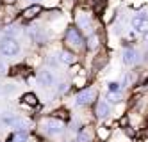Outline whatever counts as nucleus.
Listing matches in <instances>:
<instances>
[{
  "instance_id": "nucleus-1",
  "label": "nucleus",
  "mask_w": 148,
  "mask_h": 142,
  "mask_svg": "<svg viewBox=\"0 0 148 142\" xmlns=\"http://www.w3.org/2000/svg\"><path fill=\"white\" fill-rule=\"evenodd\" d=\"M64 43H66V46L68 50H84L86 48V39H84L82 36V32L75 27V25H71L66 29L64 32Z\"/></svg>"
},
{
  "instance_id": "nucleus-2",
  "label": "nucleus",
  "mask_w": 148,
  "mask_h": 142,
  "mask_svg": "<svg viewBox=\"0 0 148 142\" xmlns=\"http://www.w3.org/2000/svg\"><path fill=\"white\" fill-rule=\"evenodd\" d=\"M41 130L47 133V135H52V137H56V135H61L62 132H64V121H61V119L57 117H47L41 121Z\"/></svg>"
},
{
  "instance_id": "nucleus-3",
  "label": "nucleus",
  "mask_w": 148,
  "mask_h": 142,
  "mask_svg": "<svg viewBox=\"0 0 148 142\" xmlns=\"http://www.w3.org/2000/svg\"><path fill=\"white\" fill-rule=\"evenodd\" d=\"M130 27L136 34L139 36H146L148 34V11H139L136 13L130 20Z\"/></svg>"
},
{
  "instance_id": "nucleus-4",
  "label": "nucleus",
  "mask_w": 148,
  "mask_h": 142,
  "mask_svg": "<svg viewBox=\"0 0 148 142\" xmlns=\"http://www.w3.org/2000/svg\"><path fill=\"white\" fill-rule=\"evenodd\" d=\"M18 52H20V43L16 41V37L4 36L0 39V53L4 57H14L18 55Z\"/></svg>"
},
{
  "instance_id": "nucleus-5",
  "label": "nucleus",
  "mask_w": 148,
  "mask_h": 142,
  "mask_svg": "<svg viewBox=\"0 0 148 142\" xmlns=\"http://www.w3.org/2000/svg\"><path fill=\"white\" fill-rule=\"evenodd\" d=\"M97 96H98V92H97V89H95V87H84V89H80V91L77 92L75 103H77L79 107H88V105L95 103Z\"/></svg>"
},
{
  "instance_id": "nucleus-6",
  "label": "nucleus",
  "mask_w": 148,
  "mask_h": 142,
  "mask_svg": "<svg viewBox=\"0 0 148 142\" xmlns=\"http://www.w3.org/2000/svg\"><path fill=\"white\" fill-rule=\"evenodd\" d=\"M75 27L79 30H86V32H91L93 30V18L89 13H86V11H79V13L75 14ZM93 34V32H91Z\"/></svg>"
},
{
  "instance_id": "nucleus-7",
  "label": "nucleus",
  "mask_w": 148,
  "mask_h": 142,
  "mask_svg": "<svg viewBox=\"0 0 148 142\" xmlns=\"http://www.w3.org/2000/svg\"><path fill=\"white\" fill-rule=\"evenodd\" d=\"M121 62L125 66H134V64L139 62V52L134 46H125L121 52Z\"/></svg>"
},
{
  "instance_id": "nucleus-8",
  "label": "nucleus",
  "mask_w": 148,
  "mask_h": 142,
  "mask_svg": "<svg viewBox=\"0 0 148 142\" xmlns=\"http://www.w3.org/2000/svg\"><path fill=\"white\" fill-rule=\"evenodd\" d=\"M95 116L98 119H105L111 116V103L107 100H98L95 105Z\"/></svg>"
},
{
  "instance_id": "nucleus-9",
  "label": "nucleus",
  "mask_w": 148,
  "mask_h": 142,
  "mask_svg": "<svg viewBox=\"0 0 148 142\" xmlns=\"http://www.w3.org/2000/svg\"><path fill=\"white\" fill-rule=\"evenodd\" d=\"M36 78H38V82L43 85V87H52V85H56V76L52 75V71H48V69L39 71Z\"/></svg>"
},
{
  "instance_id": "nucleus-10",
  "label": "nucleus",
  "mask_w": 148,
  "mask_h": 142,
  "mask_svg": "<svg viewBox=\"0 0 148 142\" xmlns=\"http://www.w3.org/2000/svg\"><path fill=\"white\" fill-rule=\"evenodd\" d=\"M41 13H43V7H41L39 4H32V5H29L27 9H23L22 18H23V20H34V18H38Z\"/></svg>"
},
{
  "instance_id": "nucleus-11",
  "label": "nucleus",
  "mask_w": 148,
  "mask_h": 142,
  "mask_svg": "<svg viewBox=\"0 0 148 142\" xmlns=\"http://www.w3.org/2000/svg\"><path fill=\"white\" fill-rule=\"evenodd\" d=\"M59 62L68 64V66H73V64H77V55H75V53H73L71 50L64 48V50H61V52H59Z\"/></svg>"
},
{
  "instance_id": "nucleus-12",
  "label": "nucleus",
  "mask_w": 148,
  "mask_h": 142,
  "mask_svg": "<svg viewBox=\"0 0 148 142\" xmlns=\"http://www.w3.org/2000/svg\"><path fill=\"white\" fill-rule=\"evenodd\" d=\"M29 34H30V37H32V41L38 43V45H43V43H47V34H45V30H43V29L32 27V29L29 30Z\"/></svg>"
},
{
  "instance_id": "nucleus-13",
  "label": "nucleus",
  "mask_w": 148,
  "mask_h": 142,
  "mask_svg": "<svg viewBox=\"0 0 148 142\" xmlns=\"http://www.w3.org/2000/svg\"><path fill=\"white\" fill-rule=\"evenodd\" d=\"M22 105L23 107H30V108H36L39 105V100H38V96L34 92H25L22 96Z\"/></svg>"
},
{
  "instance_id": "nucleus-14",
  "label": "nucleus",
  "mask_w": 148,
  "mask_h": 142,
  "mask_svg": "<svg viewBox=\"0 0 148 142\" xmlns=\"http://www.w3.org/2000/svg\"><path fill=\"white\" fill-rule=\"evenodd\" d=\"M77 142H93V132L91 128L84 126L79 130V135H77Z\"/></svg>"
},
{
  "instance_id": "nucleus-15",
  "label": "nucleus",
  "mask_w": 148,
  "mask_h": 142,
  "mask_svg": "<svg viewBox=\"0 0 148 142\" xmlns=\"http://www.w3.org/2000/svg\"><path fill=\"white\" fill-rule=\"evenodd\" d=\"M98 46H100V36L93 32V34H89V37H88V41H86V48L93 52V50H97Z\"/></svg>"
},
{
  "instance_id": "nucleus-16",
  "label": "nucleus",
  "mask_w": 148,
  "mask_h": 142,
  "mask_svg": "<svg viewBox=\"0 0 148 142\" xmlns=\"http://www.w3.org/2000/svg\"><path fill=\"white\" fill-rule=\"evenodd\" d=\"M97 137H98L102 142L109 140V137H111V128H107V126H98V128H97Z\"/></svg>"
},
{
  "instance_id": "nucleus-17",
  "label": "nucleus",
  "mask_w": 148,
  "mask_h": 142,
  "mask_svg": "<svg viewBox=\"0 0 148 142\" xmlns=\"http://www.w3.org/2000/svg\"><path fill=\"white\" fill-rule=\"evenodd\" d=\"M29 139V132H23V130H16L11 137V142H27Z\"/></svg>"
},
{
  "instance_id": "nucleus-18",
  "label": "nucleus",
  "mask_w": 148,
  "mask_h": 142,
  "mask_svg": "<svg viewBox=\"0 0 148 142\" xmlns=\"http://www.w3.org/2000/svg\"><path fill=\"white\" fill-rule=\"evenodd\" d=\"M121 84L120 82H114V80H111V82H107V91H109V94H116V92H121Z\"/></svg>"
},
{
  "instance_id": "nucleus-19",
  "label": "nucleus",
  "mask_w": 148,
  "mask_h": 142,
  "mask_svg": "<svg viewBox=\"0 0 148 142\" xmlns=\"http://www.w3.org/2000/svg\"><path fill=\"white\" fill-rule=\"evenodd\" d=\"M68 89H70V85H68V84H64V82L57 85V92H59V94H64V92H68Z\"/></svg>"
},
{
  "instance_id": "nucleus-20",
  "label": "nucleus",
  "mask_w": 148,
  "mask_h": 142,
  "mask_svg": "<svg viewBox=\"0 0 148 142\" xmlns=\"http://www.w3.org/2000/svg\"><path fill=\"white\" fill-rule=\"evenodd\" d=\"M84 85H86V76H77L75 78V87H82L84 89Z\"/></svg>"
},
{
  "instance_id": "nucleus-21",
  "label": "nucleus",
  "mask_w": 148,
  "mask_h": 142,
  "mask_svg": "<svg viewBox=\"0 0 148 142\" xmlns=\"http://www.w3.org/2000/svg\"><path fill=\"white\" fill-rule=\"evenodd\" d=\"M47 64H48V66H52V68H56L57 66V59L56 57H48L47 59Z\"/></svg>"
},
{
  "instance_id": "nucleus-22",
  "label": "nucleus",
  "mask_w": 148,
  "mask_h": 142,
  "mask_svg": "<svg viewBox=\"0 0 148 142\" xmlns=\"http://www.w3.org/2000/svg\"><path fill=\"white\" fill-rule=\"evenodd\" d=\"M2 2H4L5 5H13V4H16V0H2Z\"/></svg>"
},
{
  "instance_id": "nucleus-23",
  "label": "nucleus",
  "mask_w": 148,
  "mask_h": 142,
  "mask_svg": "<svg viewBox=\"0 0 148 142\" xmlns=\"http://www.w3.org/2000/svg\"><path fill=\"white\" fill-rule=\"evenodd\" d=\"M29 2H30V5H32V4H38V2H41V0H29Z\"/></svg>"
},
{
  "instance_id": "nucleus-24",
  "label": "nucleus",
  "mask_w": 148,
  "mask_h": 142,
  "mask_svg": "<svg viewBox=\"0 0 148 142\" xmlns=\"http://www.w3.org/2000/svg\"><path fill=\"white\" fill-rule=\"evenodd\" d=\"M4 69H5V68H4V64L0 62V73H4Z\"/></svg>"
},
{
  "instance_id": "nucleus-25",
  "label": "nucleus",
  "mask_w": 148,
  "mask_h": 142,
  "mask_svg": "<svg viewBox=\"0 0 148 142\" xmlns=\"http://www.w3.org/2000/svg\"><path fill=\"white\" fill-rule=\"evenodd\" d=\"M145 59H146V62H148V52H146V55H145Z\"/></svg>"
},
{
  "instance_id": "nucleus-26",
  "label": "nucleus",
  "mask_w": 148,
  "mask_h": 142,
  "mask_svg": "<svg viewBox=\"0 0 148 142\" xmlns=\"http://www.w3.org/2000/svg\"><path fill=\"white\" fill-rule=\"evenodd\" d=\"M70 142H77V140H70Z\"/></svg>"
}]
</instances>
